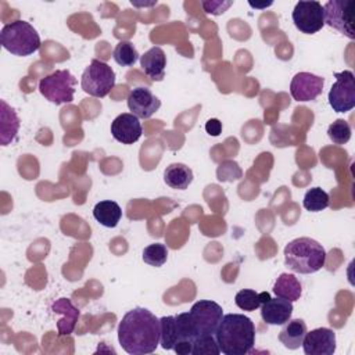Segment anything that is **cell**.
Here are the masks:
<instances>
[{"instance_id": "cell-19", "label": "cell", "mask_w": 355, "mask_h": 355, "mask_svg": "<svg viewBox=\"0 0 355 355\" xmlns=\"http://www.w3.org/2000/svg\"><path fill=\"white\" fill-rule=\"evenodd\" d=\"M193 171L182 162H173L164 171V182L175 190H186L193 182Z\"/></svg>"}, {"instance_id": "cell-20", "label": "cell", "mask_w": 355, "mask_h": 355, "mask_svg": "<svg viewBox=\"0 0 355 355\" xmlns=\"http://www.w3.org/2000/svg\"><path fill=\"white\" fill-rule=\"evenodd\" d=\"M53 312L57 313H64V318L58 320L57 327H58V334L65 336L71 334L75 329V324L79 319V309L72 305V302L68 298H60L55 301L51 306Z\"/></svg>"}, {"instance_id": "cell-16", "label": "cell", "mask_w": 355, "mask_h": 355, "mask_svg": "<svg viewBox=\"0 0 355 355\" xmlns=\"http://www.w3.org/2000/svg\"><path fill=\"white\" fill-rule=\"evenodd\" d=\"M293 302L286 298H269L261 305V318L268 324H284L293 315Z\"/></svg>"}, {"instance_id": "cell-6", "label": "cell", "mask_w": 355, "mask_h": 355, "mask_svg": "<svg viewBox=\"0 0 355 355\" xmlns=\"http://www.w3.org/2000/svg\"><path fill=\"white\" fill-rule=\"evenodd\" d=\"M76 79L68 69H57L39 80V92L50 103L58 105L73 100Z\"/></svg>"}, {"instance_id": "cell-32", "label": "cell", "mask_w": 355, "mask_h": 355, "mask_svg": "<svg viewBox=\"0 0 355 355\" xmlns=\"http://www.w3.org/2000/svg\"><path fill=\"white\" fill-rule=\"evenodd\" d=\"M205 130H207V133L211 135V136H219L220 132H222V123H220V121L216 119V118L208 119L207 123H205Z\"/></svg>"}, {"instance_id": "cell-1", "label": "cell", "mask_w": 355, "mask_h": 355, "mask_svg": "<svg viewBox=\"0 0 355 355\" xmlns=\"http://www.w3.org/2000/svg\"><path fill=\"white\" fill-rule=\"evenodd\" d=\"M159 319L147 308H133L119 322L118 341L122 349L130 355L154 352L159 344Z\"/></svg>"}, {"instance_id": "cell-27", "label": "cell", "mask_w": 355, "mask_h": 355, "mask_svg": "<svg viewBox=\"0 0 355 355\" xmlns=\"http://www.w3.org/2000/svg\"><path fill=\"white\" fill-rule=\"evenodd\" d=\"M143 261L150 265V266H155L159 268L162 266L166 259H168V248L165 244L161 243H153L148 244L147 247H144L143 254H141Z\"/></svg>"}, {"instance_id": "cell-11", "label": "cell", "mask_w": 355, "mask_h": 355, "mask_svg": "<svg viewBox=\"0 0 355 355\" xmlns=\"http://www.w3.org/2000/svg\"><path fill=\"white\" fill-rule=\"evenodd\" d=\"M293 22L295 28L305 35H313L324 26L323 6L316 0H301L294 6Z\"/></svg>"}, {"instance_id": "cell-28", "label": "cell", "mask_w": 355, "mask_h": 355, "mask_svg": "<svg viewBox=\"0 0 355 355\" xmlns=\"http://www.w3.org/2000/svg\"><path fill=\"white\" fill-rule=\"evenodd\" d=\"M327 136L334 144L343 146L351 139V126L345 119H336L329 125Z\"/></svg>"}, {"instance_id": "cell-2", "label": "cell", "mask_w": 355, "mask_h": 355, "mask_svg": "<svg viewBox=\"0 0 355 355\" xmlns=\"http://www.w3.org/2000/svg\"><path fill=\"white\" fill-rule=\"evenodd\" d=\"M219 351L225 355H245L255 345V324L243 313H227L215 331Z\"/></svg>"}, {"instance_id": "cell-25", "label": "cell", "mask_w": 355, "mask_h": 355, "mask_svg": "<svg viewBox=\"0 0 355 355\" xmlns=\"http://www.w3.org/2000/svg\"><path fill=\"white\" fill-rule=\"evenodd\" d=\"M112 57H114V60L118 65L132 67L139 60L140 54H139V51L136 50V47L133 46L132 42L121 40V42L116 43V46L112 51Z\"/></svg>"}, {"instance_id": "cell-24", "label": "cell", "mask_w": 355, "mask_h": 355, "mask_svg": "<svg viewBox=\"0 0 355 355\" xmlns=\"http://www.w3.org/2000/svg\"><path fill=\"white\" fill-rule=\"evenodd\" d=\"M269 298H270V294L268 291L257 293L251 288H243L236 294L234 302L243 311H255Z\"/></svg>"}, {"instance_id": "cell-18", "label": "cell", "mask_w": 355, "mask_h": 355, "mask_svg": "<svg viewBox=\"0 0 355 355\" xmlns=\"http://www.w3.org/2000/svg\"><path fill=\"white\" fill-rule=\"evenodd\" d=\"M306 334V323L302 319H288L279 333V341L288 349L301 347Z\"/></svg>"}, {"instance_id": "cell-22", "label": "cell", "mask_w": 355, "mask_h": 355, "mask_svg": "<svg viewBox=\"0 0 355 355\" xmlns=\"http://www.w3.org/2000/svg\"><path fill=\"white\" fill-rule=\"evenodd\" d=\"M273 293L276 297L286 298L288 301H297L301 297L302 287L300 280L291 273H282L273 284Z\"/></svg>"}, {"instance_id": "cell-5", "label": "cell", "mask_w": 355, "mask_h": 355, "mask_svg": "<svg viewBox=\"0 0 355 355\" xmlns=\"http://www.w3.org/2000/svg\"><path fill=\"white\" fill-rule=\"evenodd\" d=\"M0 43L11 54L26 57L40 49L37 31L26 21L17 19L6 24L0 31Z\"/></svg>"}, {"instance_id": "cell-7", "label": "cell", "mask_w": 355, "mask_h": 355, "mask_svg": "<svg viewBox=\"0 0 355 355\" xmlns=\"http://www.w3.org/2000/svg\"><path fill=\"white\" fill-rule=\"evenodd\" d=\"M80 86L89 96L103 98L115 86V72L107 62L93 58L82 73Z\"/></svg>"}, {"instance_id": "cell-30", "label": "cell", "mask_w": 355, "mask_h": 355, "mask_svg": "<svg viewBox=\"0 0 355 355\" xmlns=\"http://www.w3.org/2000/svg\"><path fill=\"white\" fill-rule=\"evenodd\" d=\"M241 178V169L234 161H225L218 168V179L219 180H236Z\"/></svg>"}, {"instance_id": "cell-3", "label": "cell", "mask_w": 355, "mask_h": 355, "mask_svg": "<svg viewBox=\"0 0 355 355\" xmlns=\"http://www.w3.org/2000/svg\"><path fill=\"white\" fill-rule=\"evenodd\" d=\"M326 251L311 237H298L284 247V263L294 273L309 275L320 270L326 263Z\"/></svg>"}, {"instance_id": "cell-17", "label": "cell", "mask_w": 355, "mask_h": 355, "mask_svg": "<svg viewBox=\"0 0 355 355\" xmlns=\"http://www.w3.org/2000/svg\"><path fill=\"white\" fill-rule=\"evenodd\" d=\"M140 65L144 73L155 82H159L165 78V67H166V55L164 50L158 46L151 47L143 55H140Z\"/></svg>"}, {"instance_id": "cell-31", "label": "cell", "mask_w": 355, "mask_h": 355, "mask_svg": "<svg viewBox=\"0 0 355 355\" xmlns=\"http://www.w3.org/2000/svg\"><path fill=\"white\" fill-rule=\"evenodd\" d=\"M233 4V1H202V7L205 10V12L208 14H214V15H219L223 14L225 10L227 7H230Z\"/></svg>"}, {"instance_id": "cell-29", "label": "cell", "mask_w": 355, "mask_h": 355, "mask_svg": "<svg viewBox=\"0 0 355 355\" xmlns=\"http://www.w3.org/2000/svg\"><path fill=\"white\" fill-rule=\"evenodd\" d=\"M209 354H214V355L220 354L215 334L198 336L194 341L191 355H209Z\"/></svg>"}, {"instance_id": "cell-13", "label": "cell", "mask_w": 355, "mask_h": 355, "mask_svg": "<svg viewBox=\"0 0 355 355\" xmlns=\"http://www.w3.org/2000/svg\"><path fill=\"white\" fill-rule=\"evenodd\" d=\"M324 79L311 72H298L290 83V94L295 101H312L323 92Z\"/></svg>"}, {"instance_id": "cell-14", "label": "cell", "mask_w": 355, "mask_h": 355, "mask_svg": "<svg viewBox=\"0 0 355 355\" xmlns=\"http://www.w3.org/2000/svg\"><path fill=\"white\" fill-rule=\"evenodd\" d=\"M301 345L306 355H333L336 352V333L327 327L313 329L306 331Z\"/></svg>"}, {"instance_id": "cell-23", "label": "cell", "mask_w": 355, "mask_h": 355, "mask_svg": "<svg viewBox=\"0 0 355 355\" xmlns=\"http://www.w3.org/2000/svg\"><path fill=\"white\" fill-rule=\"evenodd\" d=\"M19 119L15 114V111L12 108H10L6 101H1V122H0V128H1V144L7 146L10 141H12V139L15 137L18 128H19Z\"/></svg>"}, {"instance_id": "cell-21", "label": "cell", "mask_w": 355, "mask_h": 355, "mask_svg": "<svg viewBox=\"0 0 355 355\" xmlns=\"http://www.w3.org/2000/svg\"><path fill=\"white\" fill-rule=\"evenodd\" d=\"M93 216L100 225L105 227H115L122 218V209L115 201L103 200L94 205Z\"/></svg>"}, {"instance_id": "cell-9", "label": "cell", "mask_w": 355, "mask_h": 355, "mask_svg": "<svg viewBox=\"0 0 355 355\" xmlns=\"http://www.w3.org/2000/svg\"><path fill=\"white\" fill-rule=\"evenodd\" d=\"M189 316L198 336H209L215 334L222 320L223 309L215 301L200 300L193 304Z\"/></svg>"}, {"instance_id": "cell-12", "label": "cell", "mask_w": 355, "mask_h": 355, "mask_svg": "<svg viewBox=\"0 0 355 355\" xmlns=\"http://www.w3.org/2000/svg\"><path fill=\"white\" fill-rule=\"evenodd\" d=\"M128 108L139 119L151 118L161 107V100L146 86H137L128 94Z\"/></svg>"}, {"instance_id": "cell-10", "label": "cell", "mask_w": 355, "mask_h": 355, "mask_svg": "<svg viewBox=\"0 0 355 355\" xmlns=\"http://www.w3.org/2000/svg\"><path fill=\"white\" fill-rule=\"evenodd\" d=\"M336 82L329 92V104L336 112H348L355 107V80L352 71L334 72Z\"/></svg>"}, {"instance_id": "cell-15", "label": "cell", "mask_w": 355, "mask_h": 355, "mask_svg": "<svg viewBox=\"0 0 355 355\" xmlns=\"http://www.w3.org/2000/svg\"><path fill=\"white\" fill-rule=\"evenodd\" d=\"M141 122L132 112H123L111 122V135L122 144L136 143L141 137Z\"/></svg>"}, {"instance_id": "cell-8", "label": "cell", "mask_w": 355, "mask_h": 355, "mask_svg": "<svg viewBox=\"0 0 355 355\" xmlns=\"http://www.w3.org/2000/svg\"><path fill=\"white\" fill-rule=\"evenodd\" d=\"M324 24L338 31L348 39H355V1L354 0H329L323 6Z\"/></svg>"}, {"instance_id": "cell-26", "label": "cell", "mask_w": 355, "mask_h": 355, "mask_svg": "<svg viewBox=\"0 0 355 355\" xmlns=\"http://www.w3.org/2000/svg\"><path fill=\"white\" fill-rule=\"evenodd\" d=\"M302 205L306 211L320 212L330 205V197L322 187H312L305 193Z\"/></svg>"}, {"instance_id": "cell-4", "label": "cell", "mask_w": 355, "mask_h": 355, "mask_svg": "<svg viewBox=\"0 0 355 355\" xmlns=\"http://www.w3.org/2000/svg\"><path fill=\"white\" fill-rule=\"evenodd\" d=\"M159 344L164 349H173L179 355H191L193 345L198 337L189 312H182L175 316H162Z\"/></svg>"}]
</instances>
